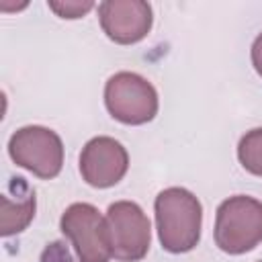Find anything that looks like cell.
Listing matches in <instances>:
<instances>
[{
  "mask_svg": "<svg viewBox=\"0 0 262 262\" xmlns=\"http://www.w3.org/2000/svg\"><path fill=\"white\" fill-rule=\"evenodd\" d=\"M262 242V203L248 194L225 199L215 215V244L225 254L237 256Z\"/></svg>",
  "mask_w": 262,
  "mask_h": 262,
  "instance_id": "7a4b0ae2",
  "label": "cell"
},
{
  "mask_svg": "<svg viewBox=\"0 0 262 262\" xmlns=\"http://www.w3.org/2000/svg\"><path fill=\"white\" fill-rule=\"evenodd\" d=\"M59 227L61 233L72 242L78 262H108L113 258L106 219L94 205H70L59 219Z\"/></svg>",
  "mask_w": 262,
  "mask_h": 262,
  "instance_id": "5b68a950",
  "label": "cell"
},
{
  "mask_svg": "<svg viewBox=\"0 0 262 262\" xmlns=\"http://www.w3.org/2000/svg\"><path fill=\"white\" fill-rule=\"evenodd\" d=\"M260 262H262V260H260Z\"/></svg>",
  "mask_w": 262,
  "mask_h": 262,
  "instance_id": "5bb4252c",
  "label": "cell"
},
{
  "mask_svg": "<svg viewBox=\"0 0 262 262\" xmlns=\"http://www.w3.org/2000/svg\"><path fill=\"white\" fill-rule=\"evenodd\" d=\"M111 252L119 262H139L151 242V225L143 209L133 201H117L106 209Z\"/></svg>",
  "mask_w": 262,
  "mask_h": 262,
  "instance_id": "8992f818",
  "label": "cell"
},
{
  "mask_svg": "<svg viewBox=\"0 0 262 262\" xmlns=\"http://www.w3.org/2000/svg\"><path fill=\"white\" fill-rule=\"evenodd\" d=\"M47 6L61 18H80L84 16L88 10L94 8V2L90 0H66V2H55V0H49Z\"/></svg>",
  "mask_w": 262,
  "mask_h": 262,
  "instance_id": "8fae6325",
  "label": "cell"
},
{
  "mask_svg": "<svg viewBox=\"0 0 262 262\" xmlns=\"http://www.w3.org/2000/svg\"><path fill=\"white\" fill-rule=\"evenodd\" d=\"M98 20L111 41L133 45L147 37L154 16L143 0H104L98 4Z\"/></svg>",
  "mask_w": 262,
  "mask_h": 262,
  "instance_id": "ba28073f",
  "label": "cell"
},
{
  "mask_svg": "<svg viewBox=\"0 0 262 262\" xmlns=\"http://www.w3.org/2000/svg\"><path fill=\"white\" fill-rule=\"evenodd\" d=\"M0 201H2V221H0L2 235L8 237L27 229V225L35 217V190L27 184V180L18 176L16 201H12L10 194H4Z\"/></svg>",
  "mask_w": 262,
  "mask_h": 262,
  "instance_id": "9c48e42d",
  "label": "cell"
},
{
  "mask_svg": "<svg viewBox=\"0 0 262 262\" xmlns=\"http://www.w3.org/2000/svg\"><path fill=\"white\" fill-rule=\"evenodd\" d=\"M129 168V154L121 141L98 135L80 154V174L94 188H108L123 180Z\"/></svg>",
  "mask_w": 262,
  "mask_h": 262,
  "instance_id": "52a82bcc",
  "label": "cell"
},
{
  "mask_svg": "<svg viewBox=\"0 0 262 262\" xmlns=\"http://www.w3.org/2000/svg\"><path fill=\"white\" fill-rule=\"evenodd\" d=\"M8 154L16 166L43 180L55 178L63 166L61 137L43 125H27L16 129L8 141Z\"/></svg>",
  "mask_w": 262,
  "mask_h": 262,
  "instance_id": "277c9868",
  "label": "cell"
},
{
  "mask_svg": "<svg viewBox=\"0 0 262 262\" xmlns=\"http://www.w3.org/2000/svg\"><path fill=\"white\" fill-rule=\"evenodd\" d=\"M237 160L246 172L262 178V127L248 131L237 143Z\"/></svg>",
  "mask_w": 262,
  "mask_h": 262,
  "instance_id": "30bf717a",
  "label": "cell"
},
{
  "mask_svg": "<svg viewBox=\"0 0 262 262\" xmlns=\"http://www.w3.org/2000/svg\"><path fill=\"white\" fill-rule=\"evenodd\" d=\"M250 55H252V66H254V70L258 72V76H262V33L254 39Z\"/></svg>",
  "mask_w": 262,
  "mask_h": 262,
  "instance_id": "4fadbf2b",
  "label": "cell"
},
{
  "mask_svg": "<svg viewBox=\"0 0 262 262\" xmlns=\"http://www.w3.org/2000/svg\"><path fill=\"white\" fill-rule=\"evenodd\" d=\"M156 227L160 244L170 254L190 252L201 239V201L182 186L164 188L156 201Z\"/></svg>",
  "mask_w": 262,
  "mask_h": 262,
  "instance_id": "6da1fadb",
  "label": "cell"
},
{
  "mask_svg": "<svg viewBox=\"0 0 262 262\" xmlns=\"http://www.w3.org/2000/svg\"><path fill=\"white\" fill-rule=\"evenodd\" d=\"M41 262H74V260L63 242H53V244H47V248L43 250Z\"/></svg>",
  "mask_w": 262,
  "mask_h": 262,
  "instance_id": "7c38bea8",
  "label": "cell"
},
{
  "mask_svg": "<svg viewBox=\"0 0 262 262\" xmlns=\"http://www.w3.org/2000/svg\"><path fill=\"white\" fill-rule=\"evenodd\" d=\"M104 104L113 119L125 125H145L160 108L151 82L135 72H117L104 84Z\"/></svg>",
  "mask_w": 262,
  "mask_h": 262,
  "instance_id": "3957f363",
  "label": "cell"
}]
</instances>
